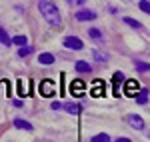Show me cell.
<instances>
[{"label":"cell","mask_w":150,"mask_h":142,"mask_svg":"<svg viewBox=\"0 0 150 142\" xmlns=\"http://www.w3.org/2000/svg\"><path fill=\"white\" fill-rule=\"evenodd\" d=\"M0 42H2L4 46H10V44H12V38L6 34V30H4V28H0Z\"/></svg>","instance_id":"obj_15"},{"label":"cell","mask_w":150,"mask_h":142,"mask_svg":"<svg viewBox=\"0 0 150 142\" xmlns=\"http://www.w3.org/2000/svg\"><path fill=\"white\" fill-rule=\"evenodd\" d=\"M90 142H110V136L108 134H96V136H92Z\"/></svg>","instance_id":"obj_22"},{"label":"cell","mask_w":150,"mask_h":142,"mask_svg":"<svg viewBox=\"0 0 150 142\" xmlns=\"http://www.w3.org/2000/svg\"><path fill=\"white\" fill-rule=\"evenodd\" d=\"M106 94V84L102 82V80H96V82L92 84V96L94 98H100V96Z\"/></svg>","instance_id":"obj_7"},{"label":"cell","mask_w":150,"mask_h":142,"mask_svg":"<svg viewBox=\"0 0 150 142\" xmlns=\"http://www.w3.org/2000/svg\"><path fill=\"white\" fill-rule=\"evenodd\" d=\"M138 92H140V84L136 82V80H126V82H124V94L126 96H134V98H136Z\"/></svg>","instance_id":"obj_5"},{"label":"cell","mask_w":150,"mask_h":142,"mask_svg":"<svg viewBox=\"0 0 150 142\" xmlns=\"http://www.w3.org/2000/svg\"><path fill=\"white\" fill-rule=\"evenodd\" d=\"M14 126H16V128H20V130H32V124H30V122H26V120H22V118H16L14 120Z\"/></svg>","instance_id":"obj_13"},{"label":"cell","mask_w":150,"mask_h":142,"mask_svg":"<svg viewBox=\"0 0 150 142\" xmlns=\"http://www.w3.org/2000/svg\"><path fill=\"white\" fill-rule=\"evenodd\" d=\"M138 8H140L142 12H146V14L150 16V2H146V0H142V2H138Z\"/></svg>","instance_id":"obj_23"},{"label":"cell","mask_w":150,"mask_h":142,"mask_svg":"<svg viewBox=\"0 0 150 142\" xmlns=\"http://www.w3.org/2000/svg\"><path fill=\"white\" fill-rule=\"evenodd\" d=\"M124 22H126L128 26H132V28H136V30H142V24H140L138 20H134V18H124Z\"/></svg>","instance_id":"obj_21"},{"label":"cell","mask_w":150,"mask_h":142,"mask_svg":"<svg viewBox=\"0 0 150 142\" xmlns=\"http://www.w3.org/2000/svg\"><path fill=\"white\" fill-rule=\"evenodd\" d=\"M146 100H148V90L146 88H140V92L136 94V102L138 104H146Z\"/></svg>","instance_id":"obj_14"},{"label":"cell","mask_w":150,"mask_h":142,"mask_svg":"<svg viewBox=\"0 0 150 142\" xmlns=\"http://www.w3.org/2000/svg\"><path fill=\"white\" fill-rule=\"evenodd\" d=\"M38 92L44 98H52V96H56V84L52 82V80H42V82L38 84Z\"/></svg>","instance_id":"obj_2"},{"label":"cell","mask_w":150,"mask_h":142,"mask_svg":"<svg viewBox=\"0 0 150 142\" xmlns=\"http://www.w3.org/2000/svg\"><path fill=\"white\" fill-rule=\"evenodd\" d=\"M32 50H34V48L26 44V46H22L20 50H18V56H20V58H24V56H30V54H32Z\"/></svg>","instance_id":"obj_16"},{"label":"cell","mask_w":150,"mask_h":142,"mask_svg":"<svg viewBox=\"0 0 150 142\" xmlns=\"http://www.w3.org/2000/svg\"><path fill=\"white\" fill-rule=\"evenodd\" d=\"M64 110L70 112V114H80L82 106H80V104H76V102H68V104H64Z\"/></svg>","instance_id":"obj_12"},{"label":"cell","mask_w":150,"mask_h":142,"mask_svg":"<svg viewBox=\"0 0 150 142\" xmlns=\"http://www.w3.org/2000/svg\"><path fill=\"white\" fill-rule=\"evenodd\" d=\"M30 94V90H26V86H24V80L20 78L18 80V96H28Z\"/></svg>","instance_id":"obj_18"},{"label":"cell","mask_w":150,"mask_h":142,"mask_svg":"<svg viewBox=\"0 0 150 142\" xmlns=\"http://www.w3.org/2000/svg\"><path fill=\"white\" fill-rule=\"evenodd\" d=\"M52 108H54V110H62L64 104H62V102H52Z\"/></svg>","instance_id":"obj_25"},{"label":"cell","mask_w":150,"mask_h":142,"mask_svg":"<svg viewBox=\"0 0 150 142\" xmlns=\"http://www.w3.org/2000/svg\"><path fill=\"white\" fill-rule=\"evenodd\" d=\"M134 68H136V70L138 72H150V64H146V62H136V64H134Z\"/></svg>","instance_id":"obj_19"},{"label":"cell","mask_w":150,"mask_h":142,"mask_svg":"<svg viewBox=\"0 0 150 142\" xmlns=\"http://www.w3.org/2000/svg\"><path fill=\"white\" fill-rule=\"evenodd\" d=\"M92 54H94L96 60H108V54H102V52H98V50H94Z\"/></svg>","instance_id":"obj_24"},{"label":"cell","mask_w":150,"mask_h":142,"mask_svg":"<svg viewBox=\"0 0 150 142\" xmlns=\"http://www.w3.org/2000/svg\"><path fill=\"white\" fill-rule=\"evenodd\" d=\"M68 92L74 96V98H80V96H84V82H82V80H72V82H70Z\"/></svg>","instance_id":"obj_4"},{"label":"cell","mask_w":150,"mask_h":142,"mask_svg":"<svg viewBox=\"0 0 150 142\" xmlns=\"http://www.w3.org/2000/svg\"><path fill=\"white\" fill-rule=\"evenodd\" d=\"M88 36L94 38V40H100V38H102V32H100V28H90V30H88Z\"/></svg>","instance_id":"obj_20"},{"label":"cell","mask_w":150,"mask_h":142,"mask_svg":"<svg viewBox=\"0 0 150 142\" xmlns=\"http://www.w3.org/2000/svg\"><path fill=\"white\" fill-rule=\"evenodd\" d=\"M124 82V76H122V72H114V78H112V92H114V96H120V84Z\"/></svg>","instance_id":"obj_8"},{"label":"cell","mask_w":150,"mask_h":142,"mask_svg":"<svg viewBox=\"0 0 150 142\" xmlns=\"http://www.w3.org/2000/svg\"><path fill=\"white\" fill-rule=\"evenodd\" d=\"M74 68H76V72H82V74H88V72H92V66H90L88 62H84V60H78V62L74 64Z\"/></svg>","instance_id":"obj_10"},{"label":"cell","mask_w":150,"mask_h":142,"mask_svg":"<svg viewBox=\"0 0 150 142\" xmlns=\"http://www.w3.org/2000/svg\"><path fill=\"white\" fill-rule=\"evenodd\" d=\"M64 46L70 48V50H82L84 48V42H82L78 36H66L64 38Z\"/></svg>","instance_id":"obj_3"},{"label":"cell","mask_w":150,"mask_h":142,"mask_svg":"<svg viewBox=\"0 0 150 142\" xmlns=\"http://www.w3.org/2000/svg\"><path fill=\"white\" fill-rule=\"evenodd\" d=\"M126 122H128V126L134 128V130H142V128H144V120L140 118L138 114H128Z\"/></svg>","instance_id":"obj_6"},{"label":"cell","mask_w":150,"mask_h":142,"mask_svg":"<svg viewBox=\"0 0 150 142\" xmlns=\"http://www.w3.org/2000/svg\"><path fill=\"white\" fill-rule=\"evenodd\" d=\"M98 14L92 10H80V12H76V20H80V22H86V20H94Z\"/></svg>","instance_id":"obj_9"},{"label":"cell","mask_w":150,"mask_h":142,"mask_svg":"<svg viewBox=\"0 0 150 142\" xmlns=\"http://www.w3.org/2000/svg\"><path fill=\"white\" fill-rule=\"evenodd\" d=\"M12 44H16V46H26L28 40H26V36H14V38H12Z\"/></svg>","instance_id":"obj_17"},{"label":"cell","mask_w":150,"mask_h":142,"mask_svg":"<svg viewBox=\"0 0 150 142\" xmlns=\"http://www.w3.org/2000/svg\"><path fill=\"white\" fill-rule=\"evenodd\" d=\"M114 142H132L130 138H126V136H122V138H118V140H114Z\"/></svg>","instance_id":"obj_26"},{"label":"cell","mask_w":150,"mask_h":142,"mask_svg":"<svg viewBox=\"0 0 150 142\" xmlns=\"http://www.w3.org/2000/svg\"><path fill=\"white\" fill-rule=\"evenodd\" d=\"M38 62H40L42 66H50V64L54 62V54H50V52H42V54L38 56Z\"/></svg>","instance_id":"obj_11"},{"label":"cell","mask_w":150,"mask_h":142,"mask_svg":"<svg viewBox=\"0 0 150 142\" xmlns=\"http://www.w3.org/2000/svg\"><path fill=\"white\" fill-rule=\"evenodd\" d=\"M38 10L42 12L44 20H46L50 26H60L62 18H60V12H58V8H56V4H54V2H48V0L38 2Z\"/></svg>","instance_id":"obj_1"}]
</instances>
